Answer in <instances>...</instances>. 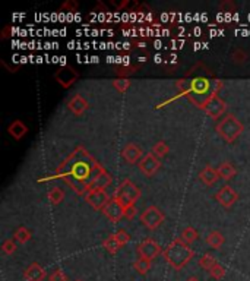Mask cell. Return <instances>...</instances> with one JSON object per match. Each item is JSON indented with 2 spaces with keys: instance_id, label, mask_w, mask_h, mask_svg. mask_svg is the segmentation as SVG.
Wrapping results in <instances>:
<instances>
[{
  "instance_id": "cell-1",
  "label": "cell",
  "mask_w": 250,
  "mask_h": 281,
  "mask_svg": "<svg viewBox=\"0 0 250 281\" xmlns=\"http://www.w3.org/2000/svg\"><path fill=\"white\" fill-rule=\"evenodd\" d=\"M101 170H104V167L95 161L94 157L85 148L78 147L60 164L57 173L76 193L85 195L88 192L90 185L93 183V180Z\"/></svg>"
},
{
  "instance_id": "cell-2",
  "label": "cell",
  "mask_w": 250,
  "mask_h": 281,
  "mask_svg": "<svg viewBox=\"0 0 250 281\" xmlns=\"http://www.w3.org/2000/svg\"><path fill=\"white\" fill-rule=\"evenodd\" d=\"M167 264L174 268V270H182L183 267H186L189 262L193 258V250L190 249L188 243H185L182 239H176L173 240L162 252Z\"/></svg>"
},
{
  "instance_id": "cell-3",
  "label": "cell",
  "mask_w": 250,
  "mask_h": 281,
  "mask_svg": "<svg viewBox=\"0 0 250 281\" xmlns=\"http://www.w3.org/2000/svg\"><path fill=\"white\" fill-rule=\"evenodd\" d=\"M215 129H217V133H218L219 136L225 142L230 144V142H234L242 135V132H243L245 127H243V123L236 116L227 114L225 117H222L217 123Z\"/></svg>"
},
{
  "instance_id": "cell-4",
  "label": "cell",
  "mask_w": 250,
  "mask_h": 281,
  "mask_svg": "<svg viewBox=\"0 0 250 281\" xmlns=\"http://www.w3.org/2000/svg\"><path fill=\"white\" fill-rule=\"evenodd\" d=\"M114 198H117L125 207L135 205L141 198V189L136 186L132 180L126 179L119 185L116 193H114Z\"/></svg>"
},
{
  "instance_id": "cell-5",
  "label": "cell",
  "mask_w": 250,
  "mask_h": 281,
  "mask_svg": "<svg viewBox=\"0 0 250 281\" xmlns=\"http://www.w3.org/2000/svg\"><path fill=\"white\" fill-rule=\"evenodd\" d=\"M164 220H165V216H164V213L158 208V207H148L142 214H141V223L147 227V228H150V230H155L158 228L162 223H164Z\"/></svg>"
},
{
  "instance_id": "cell-6",
  "label": "cell",
  "mask_w": 250,
  "mask_h": 281,
  "mask_svg": "<svg viewBox=\"0 0 250 281\" xmlns=\"http://www.w3.org/2000/svg\"><path fill=\"white\" fill-rule=\"evenodd\" d=\"M125 205L117 198H111L108 201V204L105 205V208L102 210V214L105 216V219H108L111 223H119L120 220L125 217Z\"/></svg>"
},
{
  "instance_id": "cell-7",
  "label": "cell",
  "mask_w": 250,
  "mask_h": 281,
  "mask_svg": "<svg viewBox=\"0 0 250 281\" xmlns=\"http://www.w3.org/2000/svg\"><path fill=\"white\" fill-rule=\"evenodd\" d=\"M161 253V246L156 243L154 239H145L144 242H141L138 245V255L139 258L152 261Z\"/></svg>"
},
{
  "instance_id": "cell-8",
  "label": "cell",
  "mask_w": 250,
  "mask_h": 281,
  "mask_svg": "<svg viewBox=\"0 0 250 281\" xmlns=\"http://www.w3.org/2000/svg\"><path fill=\"white\" fill-rule=\"evenodd\" d=\"M110 199L111 198L108 196V193L105 190H90V192L85 193V201L94 210H98V211H102Z\"/></svg>"
},
{
  "instance_id": "cell-9",
  "label": "cell",
  "mask_w": 250,
  "mask_h": 281,
  "mask_svg": "<svg viewBox=\"0 0 250 281\" xmlns=\"http://www.w3.org/2000/svg\"><path fill=\"white\" fill-rule=\"evenodd\" d=\"M159 167H161V163H159V160H158L152 153L144 156V158L138 163L139 171L144 173L147 177H152L156 171L159 170Z\"/></svg>"
},
{
  "instance_id": "cell-10",
  "label": "cell",
  "mask_w": 250,
  "mask_h": 281,
  "mask_svg": "<svg viewBox=\"0 0 250 281\" xmlns=\"http://www.w3.org/2000/svg\"><path fill=\"white\" fill-rule=\"evenodd\" d=\"M215 199L218 201L219 205H222L224 208H231L237 202L239 195L230 185H225L215 193Z\"/></svg>"
},
{
  "instance_id": "cell-11",
  "label": "cell",
  "mask_w": 250,
  "mask_h": 281,
  "mask_svg": "<svg viewBox=\"0 0 250 281\" xmlns=\"http://www.w3.org/2000/svg\"><path fill=\"white\" fill-rule=\"evenodd\" d=\"M225 110H227L225 101H224L222 98H219L218 95H214V97L208 101V104L205 106V109H203V112H205L209 117H212V119H219V117L225 113Z\"/></svg>"
},
{
  "instance_id": "cell-12",
  "label": "cell",
  "mask_w": 250,
  "mask_h": 281,
  "mask_svg": "<svg viewBox=\"0 0 250 281\" xmlns=\"http://www.w3.org/2000/svg\"><path fill=\"white\" fill-rule=\"evenodd\" d=\"M54 78H56V81L62 85L63 88H69L70 85H73L76 82L78 72L73 67H70V66H63V67H60L56 72Z\"/></svg>"
},
{
  "instance_id": "cell-13",
  "label": "cell",
  "mask_w": 250,
  "mask_h": 281,
  "mask_svg": "<svg viewBox=\"0 0 250 281\" xmlns=\"http://www.w3.org/2000/svg\"><path fill=\"white\" fill-rule=\"evenodd\" d=\"M144 151L139 145L136 144H127L122 150V157L127 164H136L144 158Z\"/></svg>"
},
{
  "instance_id": "cell-14",
  "label": "cell",
  "mask_w": 250,
  "mask_h": 281,
  "mask_svg": "<svg viewBox=\"0 0 250 281\" xmlns=\"http://www.w3.org/2000/svg\"><path fill=\"white\" fill-rule=\"evenodd\" d=\"M88 107H90L88 101H87L82 95H79V94L73 95V97L67 101V109H69V112L73 113L75 116H82V114L88 110Z\"/></svg>"
},
{
  "instance_id": "cell-15",
  "label": "cell",
  "mask_w": 250,
  "mask_h": 281,
  "mask_svg": "<svg viewBox=\"0 0 250 281\" xmlns=\"http://www.w3.org/2000/svg\"><path fill=\"white\" fill-rule=\"evenodd\" d=\"M111 182H113V179H111L110 173L105 171V169H104V170H101L98 173V176L93 180V183L88 187V192L90 190H105L107 187L111 185Z\"/></svg>"
},
{
  "instance_id": "cell-16",
  "label": "cell",
  "mask_w": 250,
  "mask_h": 281,
  "mask_svg": "<svg viewBox=\"0 0 250 281\" xmlns=\"http://www.w3.org/2000/svg\"><path fill=\"white\" fill-rule=\"evenodd\" d=\"M24 279H25V281H44V279H46V271H44V268L40 264L32 262L31 265L25 270Z\"/></svg>"
},
{
  "instance_id": "cell-17",
  "label": "cell",
  "mask_w": 250,
  "mask_h": 281,
  "mask_svg": "<svg viewBox=\"0 0 250 281\" xmlns=\"http://www.w3.org/2000/svg\"><path fill=\"white\" fill-rule=\"evenodd\" d=\"M198 177H199V180H200L205 186H212V185L217 183V180L219 179L218 170L214 169V167H211V166H206V167L199 173Z\"/></svg>"
},
{
  "instance_id": "cell-18",
  "label": "cell",
  "mask_w": 250,
  "mask_h": 281,
  "mask_svg": "<svg viewBox=\"0 0 250 281\" xmlns=\"http://www.w3.org/2000/svg\"><path fill=\"white\" fill-rule=\"evenodd\" d=\"M7 132H9V135H10L13 139L19 141V139H22V138L27 135L28 127H27V125H25L24 122H21V120H15V122H12V123L9 125Z\"/></svg>"
},
{
  "instance_id": "cell-19",
  "label": "cell",
  "mask_w": 250,
  "mask_h": 281,
  "mask_svg": "<svg viewBox=\"0 0 250 281\" xmlns=\"http://www.w3.org/2000/svg\"><path fill=\"white\" fill-rule=\"evenodd\" d=\"M218 174L219 177L222 179V180H231V179H234V176L237 174V170H236V167L231 164V163H228V161H225V163H221L218 166Z\"/></svg>"
},
{
  "instance_id": "cell-20",
  "label": "cell",
  "mask_w": 250,
  "mask_h": 281,
  "mask_svg": "<svg viewBox=\"0 0 250 281\" xmlns=\"http://www.w3.org/2000/svg\"><path fill=\"white\" fill-rule=\"evenodd\" d=\"M205 240H206V245H208L209 248H212V249H219V248L224 245V242H225L222 233H221V231H217V230L208 233V236H206Z\"/></svg>"
},
{
  "instance_id": "cell-21",
  "label": "cell",
  "mask_w": 250,
  "mask_h": 281,
  "mask_svg": "<svg viewBox=\"0 0 250 281\" xmlns=\"http://www.w3.org/2000/svg\"><path fill=\"white\" fill-rule=\"evenodd\" d=\"M122 246H123V245L120 243V240L117 239V236H116V234L108 236V237L105 239V242H104V249L107 250L108 253H111V255L117 253V250L120 249Z\"/></svg>"
},
{
  "instance_id": "cell-22",
  "label": "cell",
  "mask_w": 250,
  "mask_h": 281,
  "mask_svg": "<svg viewBox=\"0 0 250 281\" xmlns=\"http://www.w3.org/2000/svg\"><path fill=\"white\" fill-rule=\"evenodd\" d=\"M30 239H31V231L27 227H24V225L18 227L15 230V233H13V240L18 242V243H21V245L27 243Z\"/></svg>"
},
{
  "instance_id": "cell-23",
  "label": "cell",
  "mask_w": 250,
  "mask_h": 281,
  "mask_svg": "<svg viewBox=\"0 0 250 281\" xmlns=\"http://www.w3.org/2000/svg\"><path fill=\"white\" fill-rule=\"evenodd\" d=\"M133 268L136 270L138 274L141 276H147L151 270V261L148 259H144V258H138L135 262H133Z\"/></svg>"
},
{
  "instance_id": "cell-24",
  "label": "cell",
  "mask_w": 250,
  "mask_h": 281,
  "mask_svg": "<svg viewBox=\"0 0 250 281\" xmlns=\"http://www.w3.org/2000/svg\"><path fill=\"white\" fill-rule=\"evenodd\" d=\"M47 198H49V201H50L51 205H59L64 199V190L60 189V187H53V189L49 190Z\"/></svg>"
},
{
  "instance_id": "cell-25",
  "label": "cell",
  "mask_w": 250,
  "mask_h": 281,
  "mask_svg": "<svg viewBox=\"0 0 250 281\" xmlns=\"http://www.w3.org/2000/svg\"><path fill=\"white\" fill-rule=\"evenodd\" d=\"M199 237V233L196 231V228H193V227H186L183 231H182V234H180V239L185 242V243H188V245H190V243H193L196 239Z\"/></svg>"
},
{
  "instance_id": "cell-26",
  "label": "cell",
  "mask_w": 250,
  "mask_h": 281,
  "mask_svg": "<svg viewBox=\"0 0 250 281\" xmlns=\"http://www.w3.org/2000/svg\"><path fill=\"white\" fill-rule=\"evenodd\" d=\"M217 264H218L217 259H215L214 256H211V255H203V256L199 259V267H200L202 270L208 271V273H209Z\"/></svg>"
},
{
  "instance_id": "cell-27",
  "label": "cell",
  "mask_w": 250,
  "mask_h": 281,
  "mask_svg": "<svg viewBox=\"0 0 250 281\" xmlns=\"http://www.w3.org/2000/svg\"><path fill=\"white\" fill-rule=\"evenodd\" d=\"M170 153V147L164 142V141H158L155 145L152 147V154L159 160V158H164Z\"/></svg>"
},
{
  "instance_id": "cell-28",
  "label": "cell",
  "mask_w": 250,
  "mask_h": 281,
  "mask_svg": "<svg viewBox=\"0 0 250 281\" xmlns=\"http://www.w3.org/2000/svg\"><path fill=\"white\" fill-rule=\"evenodd\" d=\"M248 53L245 52V50H242V49H237V50H234L233 53H231V59H233V62L237 63V64H243V63L248 60Z\"/></svg>"
},
{
  "instance_id": "cell-29",
  "label": "cell",
  "mask_w": 250,
  "mask_h": 281,
  "mask_svg": "<svg viewBox=\"0 0 250 281\" xmlns=\"http://www.w3.org/2000/svg\"><path fill=\"white\" fill-rule=\"evenodd\" d=\"M113 87L119 91V93H126L127 88L130 87V81L127 78H117L113 81Z\"/></svg>"
},
{
  "instance_id": "cell-30",
  "label": "cell",
  "mask_w": 250,
  "mask_h": 281,
  "mask_svg": "<svg viewBox=\"0 0 250 281\" xmlns=\"http://www.w3.org/2000/svg\"><path fill=\"white\" fill-rule=\"evenodd\" d=\"M15 250H16V242H15V240L6 239V240L1 243V252H3L4 255H12V253H15Z\"/></svg>"
},
{
  "instance_id": "cell-31",
  "label": "cell",
  "mask_w": 250,
  "mask_h": 281,
  "mask_svg": "<svg viewBox=\"0 0 250 281\" xmlns=\"http://www.w3.org/2000/svg\"><path fill=\"white\" fill-rule=\"evenodd\" d=\"M209 274H211V277H214L215 280H222L224 276H225V268L218 262V264L209 271Z\"/></svg>"
},
{
  "instance_id": "cell-32",
  "label": "cell",
  "mask_w": 250,
  "mask_h": 281,
  "mask_svg": "<svg viewBox=\"0 0 250 281\" xmlns=\"http://www.w3.org/2000/svg\"><path fill=\"white\" fill-rule=\"evenodd\" d=\"M136 72V66H132V64H127V66H122L116 70V73L122 78H126L129 75H133Z\"/></svg>"
},
{
  "instance_id": "cell-33",
  "label": "cell",
  "mask_w": 250,
  "mask_h": 281,
  "mask_svg": "<svg viewBox=\"0 0 250 281\" xmlns=\"http://www.w3.org/2000/svg\"><path fill=\"white\" fill-rule=\"evenodd\" d=\"M49 281H67V277L64 274L63 270H54L50 276H49Z\"/></svg>"
},
{
  "instance_id": "cell-34",
  "label": "cell",
  "mask_w": 250,
  "mask_h": 281,
  "mask_svg": "<svg viewBox=\"0 0 250 281\" xmlns=\"http://www.w3.org/2000/svg\"><path fill=\"white\" fill-rule=\"evenodd\" d=\"M114 234L117 236V239L120 240V243H122L123 246H125L126 243L130 240V236H129V233H127L126 230H119V231H117V233H114Z\"/></svg>"
},
{
  "instance_id": "cell-35",
  "label": "cell",
  "mask_w": 250,
  "mask_h": 281,
  "mask_svg": "<svg viewBox=\"0 0 250 281\" xmlns=\"http://www.w3.org/2000/svg\"><path fill=\"white\" fill-rule=\"evenodd\" d=\"M63 10H70V12H76L78 10V3L73 1V0H67L66 3L62 4Z\"/></svg>"
},
{
  "instance_id": "cell-36",
  "label": "cell",
  "mask_w": 250,
  "mask_h": 281,
  "mask_svg": "<svg viewBox=\"0 0 250 281\" xmlns=\"http://www.w3.org/2000/svg\"><path fill=\"white\" fill-rule=\"evenodd\" d=\"M136 216V208L135 205H127L125 208V219L126 220H133Z\"/></svg>"
},
{
  "instance_id": "cell-37",
  "label": "cell",
  "mask_w": 250,
  "mask_h": 281,
  "mask_svg": "<svg viewBox=\"0 0 250 281\" xmlns=\"http://www.w3.org/2000/svg\"><path fill=\"white\" fill-rule=\"evenodd\" d=\"M75 281H81V280H75Z\"/></svg>"
}]
</instances>
